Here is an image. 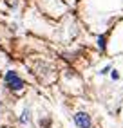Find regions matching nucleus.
Here are the masks:
<instances>
[{"instance_id":"1","label":"nucleus","mask_w":123,"mask_h":128,"mask_svg":"<svg viewBox=\"0 0 123 128\" xmlns=\"http://www.w3.org/2000/svg\"><path fill=\"white\" fill-rule=\"evenodd\" d=\"M4 83H6V87L9 88V90H13V92H20L22 88H24V80L18 76V72L16 70H7L6 74H4Z\"/></svg>"},{"instance_id":"2","label":"nucleus","mask_w":123,"mask_h":128,"mask_svg":"<svg viewBox=\"0 0 123 128\" xmlns=\"http://www.w3.org/2000/svg\"><path fill=\"white\" fill-rule=\"evenodd\" d=\"M73 121L76 128H92V117L87 112H76L73 116Z\"/></svg>"},{"instance_id":"3","label":"nucleus","mask_w":123,"mask_h":128,"mask_svg":"<svg viewBox=\"0 0 123 128\" xmlns=\"http://www.w3.org/2000/svg\"><path fill=\"white\" fill-rule=\"evenodd\" d=\"M107 34H100L98 38H96V47H98L100 52H107Z\"/></svg>"},{"instance_id":"4","label":"nucleus","mask_w":123,"mask_h":128,"mask_svg":"<svg viewBox=\"0 0 123 128\" xmlns=\"http://www.w3.org/2000/svg\"><path fill=\"white\" fill-rule=\"evenodd\" d=\"M27 121H29V110H24L22 117H20V123H27Z\"/></svg>"},{"instance_id":"5","label":"nucleus","mask_w":123,"mask_h":128,"mask_svg":"<svg viewBox=\"0 0 123 128\" xmlns=\"http://www.w3.org/2000/svg\"><path fill=\"white\" fill-rule=\"evenodd\" d=\"M110 70H112V67H110V65H105V67H103V69L100 70V76H105V74H109Z\"/></svg>"},{"instance_id":"6","label":"nucleus","mask_w":123,"mask_h":128,"mask_svg":"<svg viewBox=\"0 0 123 128\" xmlns=\"http://www.w3.org/2000/svg\"><path fill=\"white\" fill-rule=\"evenodd\" d=\"M110 78H112L114 81H118V80H119V72H118L116 69H112V70H110Z\"/></svg>"},{"instance_id":"7","label":"nucleus","mask_w":123,"mask_h":128,"mask_svg":"<svg viewBox=\"0 0 123 128\" xmlns=\"http://www.w3.org/2000/svg\"><path fill=\"white\" fill-rule=\"evenodd\" d=\"M49 124H51V119H49V117H45V119H42V121H40V126H42V128H47Z\"/></svg>"}]
</instances>
